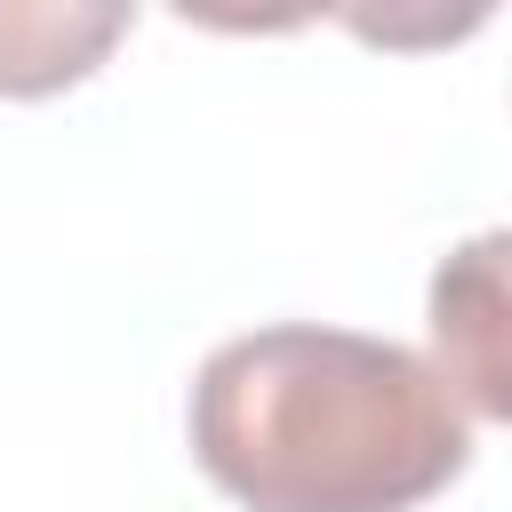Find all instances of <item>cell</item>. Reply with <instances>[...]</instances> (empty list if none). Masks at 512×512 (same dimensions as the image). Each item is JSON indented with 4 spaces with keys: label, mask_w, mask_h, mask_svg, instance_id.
I'll return each mask as SVG.
<instances>
[{
    "label": "cell",
    "mask_w": 512,
    "mask_h": 512,
    "mask_svg": "<svg viewBox=\"0 0 512 512\" xmlns=\"http://www.w3.org/2000/svg\"><path fill=\"white\" fill-rule=\"evenodd\" d=\"M128 32V8H0V96H48Z\"/></svg>",
    "instance_id": "obj_3"
},
{
    "label": "cell",
    "mask_w": 512,
    "mask_h": 512,
    "mask_svg": "<svg viewBox=\"0 0 512 512\" xmlns=\"http://www.w3.org/2000/svg\"><path fill=\"white\" fill-rule=\"evenodd\" d=\"M432 336H440V384L472 416H504V232H480L432 272Z\"/></svg>",
    "instance_id": "obj_2"
},
{
    "label": "cell",
    "mask_w": 512,
    "mask_h": 512,
    "mask_svg": "<svg viewBox=\"0 0 512 512\" xmlns=\"http://www.w3.org/2000/svg\"><path fill=\"white\" fill-rule=\"evenodd\" d=\"M192 456L240 512H416L472 464V416L408 344L280 320L200 360Z\"/></svg>",
    "instance_id": "obj_1"
}]
</instances>
